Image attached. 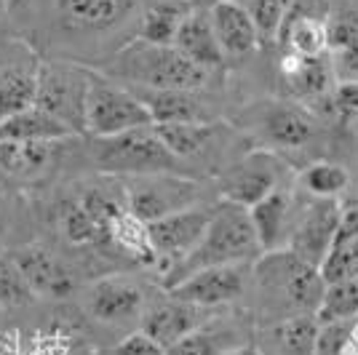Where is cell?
<instances>
[{"label": "cell", "mask_w": 358, "mask_h": 355, "mask_svg": "<svg viewBox=\"0 0 358 355\" xmlns=\"http://www.w3.org/2000/svg\"><path fill=\"white\" fill-rule=\"evenodd\" d=\"M107 73L134 83L139 91H201L211 75L174 45H152L136 38L115 51Z\"/></svg>", "instance_id": "cell-1"}, {"label": "cell", "mask_w": 358, "mask_h": 355, "mask_svg": "<svg viewBox=\"0 0 358 355\" xmlns=\"http://www.w3.org/2000/svg\"><path fill=\"white\" fill-rule=\"evenodd\" d=\"M259 252H262V246H259V238L254 233L249 208L230 203V201H220L211 211V222L203 240L182 265H177L169 273L166 286L171 289L185 275H190L195 270H203V267L243 265V262L254 259Z\"/></svg>", "instance_id": "cell-2"}, {"label": "cell", "mask_w": 358, "mask_h": 355, "mask_svg": "<svg viewBox=\"0 0 358 355\" xmlns=\"http://www.w3.org/2000/svg\"><path fill=\"white\" fill-rule=\"evenodd\" d=\"M142 0H51V24L67 43H107L136 35Z\"/></svg>", "instance_id": "cell-3"}, {"label": "cell", "mask_w": 358, "mask_h": 355, "mask_svg": "<svg viewBox=\"0 0 358 355\" xmlns=\"http://www.w3.org/2000/svg\"><path fill=\"white\" fill-rule=\"evenodd\" d=\"M91 161L99 171L115 177H150V174H179L177 155L164 145L155 126L134 129L110 139H96Z\"/></svg>", "instance_id": "cell-4"}, {"label": "cell", "mask_w": 358, "mask_h": 355, "mask_svg": "<svg viewBox=\"0 0 358 355\" xmlns=\"http://www.w3.org/2000/svg\"><path fill=\"white\" fill-rule=\"evenodd\" d=\"M94 73L70 61H43L38 75L35 107L59 120L75 136L86 133V113Z\"/></svg>", "instance_id": "cell-5"}, {"label": "cell", "mask_w": 358, "mask_h": 355, "mask_svg": "<svg viewBox=\"0 0 358 355\" xmlns=\"http://www.w3.org/2000/svg\"><path fill=\"white\" fill-rule=\"evenodd\" d=\"M257 273L262 286L281 296L292 310H297V315H315L327 291V281L315 265L284 249L265 254L257 265Z\"/></svg>", "instance_id": "cell-6"}, {"label": "cell", "mask_w": 358, "mask_h": 355, "mask_svg": "<svg viewBox=\"0 0 358 355\" xmlns=\"http://www.w3.org/2000/svg\"><path fill=\"white\" fill-rule=\"evenodd\" d=\"M145 126H152L148 104L134 91L118 86L113 78L94 73L89 113H86V133H91L94 139H110Z\"/></svg>", "instance_id": "cell-7"}, {"label": "cell", "mask_w": 358, "mask_h": 355, "mask_svg": "<svg viewBox=\"0 0 358 355\" xmlns=\"http://www.w3.org/2000/svg\"><path fill=\"white\" fill-rule=\"evenodd\" d=\"M126 203L129 211L145 224L166 219L185 208L201 206V187L193 179L179 174H150V177H126Z\"/></svg>", "instance_id": "cell-8"}, {"label": "cell", "mask_w": 358, "mask_h": 355, "mask_svg": "<svg viewBox=\"0 0 358 355\" xmlns=\"http://www.w3.org/2000/svg\"><path fill=\"white\" fill-rule=\"evenodd\" d=\"M43 59L27 41L0 43V123L35 104Z\"/></svg>", "instance_id": "cell-9"}, {"label": "cell", "mask_w": 358, "mask_h": 355, "mask_svg": "<svg viewBox=\"0 0 358 355\" xmlns=\"http://www.w3.org/2000/svg\"><path fill=\"white\" fill-rule=\"evenodd\" d=\"M281 187H284V163L270 150H252L233 168H227V174L220 182V195L222 201L252 208Z\"/></svg>", "instance_id": "cell-10"}, {"label": "cell", "mask_w": 358, "mask_h": 355, "mask_svg": "<svg viewBox=\"0 0 358 355\" xmlns=\"http://www.w3.org/2000/svg\"><path fill=\"white\" fill-rule=\"evenodd\" d=\"M211 211L214 206H193L148 224L150 243L158 256V267L171 273L198 249V243L203 240L206 230H209Z\"/></svg>", "instance_id": "cell-11"}, {"label": "cell", "mask_w": 358, "mask_h": 355, "mask_svg": "<svg viewBox=\"0 0 358 355\" xmlns=\"http://www.w3.org/2000/svg\"><path fill=\"white\" fill-rule=\"evenodd\" d=\"M252 129L268 145L281 150L305 147L315 136L313 115L299 102H265L257 104L252 113Z\"/></svg>", "instance_id": "cell-12"}, {"label": "cell", "mask_w": 358, "mask_h": 355, "mask_svg": "<svg viewBox=\"0 0 358 355\" xmlns=\"http://www.w3.org/2000/svg\"><path fill=\"white\" fill-rule=\"evenodd\" d=\"M64 142H0V190L35 187L57 168Z\"/></svg>", "instance_id": "cell-13"}, {"label": "cell", "mask_w": 358, "mask_h": 355, "mask_svg": "<svg viewBox=\"0 0 358 355\" xmlns=\"http://www.w3.org/2000/svg\"><path fill=\"white\" fill-rule=\"evenodd\" d=\"M340 217H343V203L337 198L313 201L297 217L294 233H292V240H289V252H294L299 259H305L310 265L321 267V262L327 259L329 249H331V243H334Z\"/></svg>", "instance_id": "cell-14"}, {"label": "cell", "mask_w": 358, "mask_h": 355, "mask_svg": "<svg viewBox=\"0 0 358 355\" xmlns=\"http://www.w3.org/2000/svg\"><path fill=\"white\" fill-rule=\"evenodd\" d=\"M169 291L182 302L211 310L217 305L233 302L243 291V270H241V265L203 267V270H195L190 275H185Z\"/></svg>", "instance_id": "cell-15"}, {"label": "cell", "mask_w": 358, "mask_h": 355, "mask_svg": "<svg viewBox=\"0 0 358 355\" xmlns=\"http://www.w3.org/2000/svg\"><path fill=\"white\" fill-rule=\"evenodd\" d=\"M281 80L292 99L302 102H327L329 94L337 86V75L331 57H297L284 54L281 59Z\"/></svg>", "instance_id": "cell-16"}, {"label": "cell", "mask_w": 358, "mask_h": 355, "mask_svg": "<svg viewBox=\"0 0 358 355\" xmlns=\"http://www.w3.org/2000/svg\"><path fill=\"white\" fill-rule=\"evenodd\" d=\"M254 233L259 238L262 254L284 252L289 249V240L297 224V211H294V195L289 193V187H281L265 201H259L257 206L249 208Z\"/></svg>", "instance_id": "cell-17"}, {"label": "cell", "mask_w": 358, "mask_h": 355, "mask_svg": "<svg viewBox=\"0 0 358 355\" xmlns=\"http://www.w3.org/2000/svg\"><path fill=\"white\" fill-rule=\"evenodd\" d=\"M19 270L30 283V289L41 296H67L75 289V275L57 254L45 246H19L14 254Z\"/></svg>", "instance_id": "cell-18"}, {"label": "cell", "mask_w": 358, "mask_h": 355, "mask_svg": "<svg viewBox=\"0 0 358 355\" xmlns=\"http://www.w3.org/2000/svg\"><path fill=\"white\" fill-rule=\"evenodd\" d=\"M209 14L224 57H249L252 51H257L262 35H259L252 14L246 11L243 3H238V0H217L209 8Z\"/></svg>", "instance_id": "cell-19"}, {"label": "cell", "mask_w": 358, "mask_h": 355, "mask_svg": "<svg viewBox=\"0 0 358 355\" xmlns=\"http://www.w3.org/2000/svg\"><path fill=\"white\" fill-rule=\"evenodd\" d=\"M203 324H206V307H198V305L171 296L161 305L150 307L148 315L142 318V331H148L150 337L161 342L164 347H171L182 337L198 331Z\"/></svg>", "instance_id": "cell-20"}, {"label": "cell", "mask_w": 358, "mask_h": 355, "mask_svg": "<svg viewBox=\"0 0 358 355\" xmlns=\"http://www.w3.org/2000/svg\"><path fill=\"white\" fill-rule=\"evenodd\" d=\"M321 275L327 286L345 281H358V201L345 203L334 243L327 259L321 262Z\"/></svg>", "instance_id": "cell-21"}, {"label": "cell", "mask_w": 358, "mask_h": 355, "mask_svg": "<svg viewBox=\"0 0 358 355\" xmlns=\"http://www.w3.org/2000/svg\"><path fill=\"white\" fill-rule=\"evenodd\" d=\"M174 48H177L179 54H185L193 64L209 70V73L217 70V67H222V61L227 59L222 45L217 41V32H214V24H211V14L203 11V8H193L187 14V19L179 27Z\"/></svg>", "instance_id": "cell-22"}, {"label": "cell", "mask_w": 358, "mask_h": 355, "mask_svg": "<svg viewBox=\"0 0 358 355\" xmlns=\"http://www.w3.org/2000/svg\"><path fill=\"white\" fill-rule=\"evenodd\" d=\"M145 294L134 281L110 275L91 286L89 294V310L99 321H129L142 310Z\"/></svg>", "instance_id": "cell-23"}, {"label": "cell", "mask_w": 358, "mask_h": 355, "mask_svg": "<svg viewBox=\"0 0 358 355\" xmlns=\"http://www.w3.org/2000/svg\"><path fill=\"white\" fill-rule=\"evenodd\" d=\"M155 123H214V110L198 91H136Z\"/></svg>", "instance_id": "cell-24"}, {"label": "cell", "mask_w": 358, "mask_h": 355, "mask_svg": "<svg viewBox=\"0 0 358 355\" xmlns=\"http://www.w3.org/2000/svg\"><path fill=\"white\" fill-rule=\"evenodd\" d=\"M193 8L187 0H158L150 3L142 11L139 27H136V41H145L152 45H174L182 22L187 19Z\"/></svg>", "instance_id": "cell-25"}, {"label": "cell", "mask_w": 358, "mask_h": 355, "mask_svg": "<svg viewBox=\"0 0 358 355\" xmlns=\"http://www.w3.org/2000/svg\"><path fill=\"white\" fill-rule=\"evenodd\" d=\"M75 133L35 104L0 123V142H70Z\"/></svg>", "instance_id": "cell-26"}, {"label": "cell", "mask_w": 358, "mask_h": 355, "mask_svg": "<svg viewBox=\"0 0 358 355\" xmlns=\"http://www.w3.org/2000/svg\"><path fill=\"white\" fill-rule=\"evenodd\" d=\"M284 54L297 57H324L329 54V22L313 16H286L278 32Z\"/></svg>", "instance_id": "cell-27"}, {"label": "cell", "mask_w": 358, "mask_h": 355, "mask_svg": "<svg viewBox=\"0 0 358 355\" xmlns=\"http://www.w3.org/2000/svg\"><path fill=\"white\" fill-rule=\"evenodd\" d=\"M155 131L164 139L166 147L185 163L203 155L214 145L220 126L217 120L214 123H155Z\"/></svg>", "instance_id": "cell-28"}, {"label": "cell", "mask_w": 358, "mask_h": 355, "mask_svg": "<svg viewBox=\"0 0 358 355\" xmlns=\"http://www.w3.org/2000/svg\"><path fill=\"white\" fill-rule=\"evenodd\" d=\"M353 318H358V281L327 286L324 299L315 310V321L321 326H337Z\"/></svg>", "instance_id": "cell-29"}, {"label": "cell", "mask_w": 358, "mask_h": 355, "mask_svg": "<svg viewBox=\"0 0 358 355\" xmlns=\"http://www.w3.org/2000/svg\"><path fill=\"white\" fill-rule=\"evenodd\" d=\"M299 182H302V187L313 195L315 201H327V198H340L345 193L350 177H348V171H345L343 166L318 161L302 171Z\"/></svg>", "instance_id": "cell-30"}, {"label": "cell", "mask_w": 358, "mask_h": 355, "mask_svg": "<svg viewBox=\"0 0 358 355\" xmlns=\"http://www.w3.org/2000/svg\"><path fill=\"white\" fill-rule=\"evenodd\" d=\"M230 337L233 334H227V331H214V328L201 326L198 331L182 337L171 347H166V355H227L233 353Z\"/></svg>", "instance_id": "cell-31"}, {"label": "cell", "mask_w": 358, "mask_h": 355, "mask_svg": "<svg viewBox=\"0 0 358 355\" xmlns=\"http://www.w3.org/2000/svg\"><path fill=\"white\" fill-rule=\"evenodd\" d=\"M318 321L315 315H292L281 326V342H284L286 353L292 355H313L318 347Z\"/></svg>", "instance_id": "cell-32"}, {"label": "cell", "mask_w": 358, "mask_h": 355, "mask_svg": "<svg viewBox=\"0 0 358 355\" xmlns=\"http://www.w3.org/2000/svg\"><path fill=\"white\" fill-rule=\"evenodd\" d=\"M59 227L64 238L75 246H86V243H102V233L89 217V211L80 206V201L75 198L70 203H64L59 211Z\"/></svg>", "instance_id": "cell-33"}, {"label": "cell", "mask_w": 358, "mask_h": 355, "mask_svg": "<svg viewBox=\"0 0 358 355\" xmlns=\"http://www.w3.org/2000/svg\"><path fill=\"white\" fill-rule=\"evenodd\" d=\"M32 296H35V291L30 289V283L24 278V273L19 270L14 256L0 254V307L27 305Z\"/></svg>", "instance_id": "cell-34"}, {"label": "cell", "mask_w": 358, "mask_h": 355, "mask_svg": "<svg viewBox=\"0 0 358 355\" xmlns=\"http://www.w3.org/2000/svg\"><path fill=\"white\" fill-rule=\"evenodd\" d=\"M246 11L252 14L262 41H278V32L284 27V19L292 8V0H243Z\"/></svg>", "instance_id": "cell-35"}, {"label": "cell", "mask_w": 358, "mask_h": 355, "mask_svg": "<svg viewBox=\"0 0 358 355\" xmlns=\"http://www.w3.org/2000/svg\"><path fill=\"white\" fill-rule=\"evenodd\" d=\"M329 113L340 120L343 126L358 120V83L353 80H337L334 91L329 94Z\"/></svg>", "instance_id": "cell-36"}, {"label": "cell", "mask_w": 358, "mask_h": 355, "mask_svg": "<svg viewBox=\"0 0 358 355\" xmlns=\"http://www.w3.org/2000/svg\"><path fill=\"white\" fill-rule=\"evenodd\" d=\"M113 355H166V347L161 342H155L148 331H131L129 337L115 345V353Z\"/></svg>", "instance_id": "cell-37"}, {"label": "cell", "mask_w": 358, "mask_h": 355, "mask_svg": "<svg viewBox=\"0 0 358 355\" xmlns=\"http://www.w3.org/2000/svg\"><path fill=\"white\" fill-rule=\"evenodd\" d=\"M337 80H353L358 83V43H350L337 51H329Z\"/></svg>", "instance_id": "cell-38"}, {"label": "cell", "mask_w": 358, "mask_h": 355, "mask_svg": "<svg viewBox=\"0 0 358 355\" xmlns=\"http://www.w3.org/2000/svg\"><path fill=\"white\" fill-rule=\"evenodd\" d=\"M337 355H358V326H353V328L348 331V337L340 342Z\"/></svg>", "instance_id": "cell-39"}, {"label": "cell", "mask_w": 358, "mask_h": 355, "mask_svg": "<svg viewBox=\"0 0 358 355\" xmlns=\"http://www.w3.org/2000/svg\"><path fill=\"white\" fill-rule=\"evenodd\" d=\"M227 355H257V353H252V350H246V347H241V350H233V353H227Z\"/></svg>", "instance_id": "cell-40"}, {"label": "cell", "mask_w": 358, "mask_h": 355, "mask_svg": "<svg viewBox=\"0 0 358 355\" xmlns=\"http://www.w3.org/2000/svg\"><path fill=\"white\" fill-rule=\"evenodd\" d=\"M238 3H243V0H238Z\"/></svg>", "instance_id": "cell-41"}]
</instances>
